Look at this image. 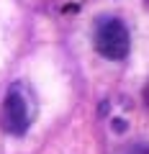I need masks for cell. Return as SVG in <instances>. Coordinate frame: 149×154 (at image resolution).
Here are the masks:
<instances>
[{
    "instance_id": "3",
    "label": "cell",
    "mask_w": 149,
    "mask_h": 154,
    "mask_svg": "<svg viewBox=\"0 0 149 154\" xmlns=\"http://www.w3.org/2000/svg\"><path fill=\"white\" fill-rule=\"evenodd\" d=\"M126 154H149V146L147 144H136V146H131Z\"/></svg>"
},
{
    "instance_id": "1",
    "label": "cell",
    "mask_w": 149,
    "mask_h": 154,
    "mask_svg": "<svg viewBox=\"0 0 149 154\" xmlns=\"http://www.w3.org/2000/svg\"><path fill=\"white\" fill-rule=\"evenodd\" d=\"M129 46H131V36H129V28L123 26L118 18H105L98 23V31H95V49L105 57V59H123L129 54Z\"/></svg>"
},
{
    "instance_id": "2",
    "label": "cell",
    "mask_w": 149,
    "mask_h": 154,
    "mask_svg": "<svg viewBox=\"0 0 149 154\" xmlns=\"http://www.w3.org/2000/svg\"><path fill=\"white\" fill-rule=\"evenodd\" d=\"M3 126L13 136H23L31 126V110H28V98L21 88L8 90L5 105H3Z\"/></svg>"
}]
</instances>
